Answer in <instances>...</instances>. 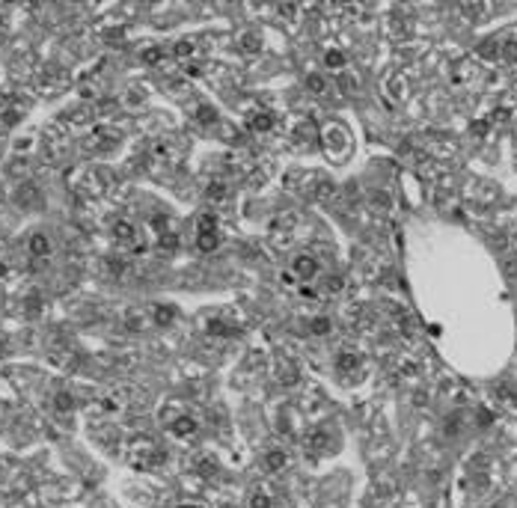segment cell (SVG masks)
<instances>
[{
    "label": "cell",
    "mask_w": 517,
    "mask_h": 508,
    "mask_svg": "<svg viewBox=\"0 0 517 508\" xmlns=\"http://www.w3.org/2000/svg\"><path fill=\"white\" fill-rule=\"evenodd\" d=\"M190 54H193V42H178V45H175V57L185 60V57H190Z\"/></svg>",
    "instance_id": "obj_17"
},
{
    "label": "cell",
    "mask_w": 517,
    "mask_h": 508,
    "mask_svg": "<svg viewBox=\"0 0 517 508\" xmlns=\"http://www.w3.org/2000/svg\"><path fill=\"white\" fill-rule=\"evenodd\" d=\"M306 87H309L312 92H321V89H324V81H321V77H309V84H306Z\"/></svg>",
    "instance_id": "obj_21"
},
{
    "label": "cell",
    "mask_w": 517,
    "mask_h": 508,
    "mask_svg": "<svg viewBox=\"0 0 517 508\" xmlns=\"http://www.w3.org/2000/svg\"><path fill=\"white\" fill-rule=\"evenodd\" d=\"M500 42H497V39H487V42H482V45H479V51H482V57L484 60H494V57H500Z\"/></svg>",
    "instance_id": "obj_9"
},
{
    "label": "cell",
    "mask_w": 517,
    "mask_h": 508,
    "mask_svg": "<svg viewBox=\"0 0 517 508\" xmlns=\"http://www.w3.org/2000/svg\"><path fill=\"white\" fill-rule=\"evenodd\" d=\"M54 404H57V410H71V395L69 392H60V395H57V398H54Z\"/></svg>",
    "instance_id": "obj_16"
},
{
    "label": "cell",
    "mask_w": 517,
    "mask_h": 508,
    "mask_svg": "<svg viewBox=\"0 0 517 508\" xmlns=\"http://www.w3.org/2000/svg\"><path fill=\"white\" fill-rule=\"evenodd\" d=\"M196 116H199V119H214V110H211V107H199V113H196Z\"/></svg>",
    "instance_id": "obj_23"
},
{
    "label": "cell",
    "mask_w": 517,
    "mask_h": 508,
    "mask_svg": "<svg viewBox=\"0 0 517 508\" xmlns=\"http://www.w3.org/2000/svg\"><path fill=\"white\" fill-rule=\"evenodd\" d=\"M339 285H342V280H339V277H333V280H327V288H330V291H339Z\"/></svg>",
    "instance_id": "obj_25"
},
{
    "label": "cell",
    "mask_w": 517,
    "mask_h": 508,
    "mask_svg": "<svg viewBox=\"0 0 517 508\" xmlns=\"http://www.w3.org/2000/svg\"><path fill=\"white\" fill-rule=\"evenodd\" d=\"M336 368H339L342 375H351V371H357V368H360V357H357V354H342V357H339V363H336Z\"/></svg>",
    "instance_id": "obj_7"
},
{
    "label": "cell",
    "mask_w": 517,
    "mask_h": 508,
    "mask_svg": "<svg viewBox=\"0 0 517 508\" xmlns=\"http://www.w3.org/2000/svg\"><path fill=\"white\" fill-rule=\"evenodd\" d=\"M327 434H324V431H312L309 437L303 440V446H306V452H309V455H318V452H324V449H327Z\"/></svg>",
    "instance_id": "obj_5"
},
{
    "label": "cell",
    "mask_w": 517,
    "mask_h": 508,
    "mask_svg": "<svg viewBox=\"0 0 517 508\" xmlns=\"http://www.w3.org/2000/svg\"><path fill=\"white\" fill-rule=\"evenodd\" d=\"M247 125H250V131H258V134H265V131H271L274 128V116L271 113H250V119H247Z\"/></svg>",
    "instance_id": "obj_4"
},
{
    "label": "cell",
    "mask_w": 517,
    "mask_h": 508,
    "mask_svg": "<svg viewBox=\"0 0 517 508\" xmlns=\"http://www.w3.org/2000/svg\"><path fill=\"white\" fill-rule=\"evenodd\" d=\"M342 63H345L342 54H327V66H342Z\"/></svg>",
    "instance_id": "obj_22"
},
{
    "label": "cell",
    "mask_w": 517,
    "mask_h": 508,
    "mask_svg": "<svg viewBox=\"0 0 517 508\" xmlns=\"http://www.w3.org/2000/svg\"><path fill=\"white\" fill-rule=\"evenodd\" d=\"M3 274H6V264L0 262V277H3Z\"/></svg>",
    "instance_id": "obj_27"
},
{
    "label": "cell",
    "mask_w": 517,
    "mask_h": 508,
    "mask_svg": "<svg viewBox=\"0 0 517 508\" xmlns=\"http://www.w3.org/2000/svg\"><path fill=\"white\" fill-rule=\"evenodd\" d=\"M327 327H330L327 321H315V324H312V330H315V333H324Z\"/></svg>",
    "instance_id": "obj_24"
},
{
    "label": "cell",
    "mask_w": 517,
    "mask_h": 508,
    "mask_svg": "<svg viewBox=\"0 0 517 508\" xmlns=\"http://www.w3.org/2000/svg\"><path fill=\"white\" fill-rule=\"evenodd\" d=\"M0 354H6V342L3 339H0Z\"/></svg>",
    "instance_id": "obj_26"
},
{
    "label": "cell",
    "mask_w": 517,
    "mask_h": 508,
    "mask_svg": "<svg viewBox=\"0 0 517 508\" xmlns=\"http://www.w3.org/2000/svg\"><path fill=\"white\" fill-rule=\"evenodd\" d=\"M196 226H199V232H217V217L214 214H199Z\"/></svg>",
    "instance_id": "obj_12"
},
{
    "label": "cell",
    "mask_w": 517,
    "mask_h": 508,
    "mask_svg": "<svg viewBox=\"0 0 517 508\" xmlns=\"http://www.w3.org/2000/svg\"><path fill=\"white\" fill-rule=\"evenodd\" d=\"M461 12H464L467 18H482V12H484V6H461Z\"/></svg>",
    "instance_id": "obj_18"
},
{
    "label": "cell",
    "mask_w": 517,
    "mask_h": 508,
    "mask_svg": "<svg viewBox=\"0 0 517 508\" xmlns=\"http://www.w3.org/2000/svg\"><path fill=\"white\" fill-rule=\"evenodd\" d=\"M193 431H196V422L190 419V416H182V419L172 422V434H175V437H190Z\"/></svg>",
    "instance_id": "obj_6"
},
{
    "label": "cell",
    "mask_w": 517,
    "mask_h": 508,
    "mask_svg": "<svg viewBox=\"0 0 517 508\" xmlns=\"http://www.w3.org/2000/svg\"><path fill=\"white\" fill-rule=\"evenodd\" d=\"M217 232H199V250H214L217 247Z\"/></svg>",
    "instance_id": "obj_13"
},
{
    "label": "cell",
    "mask_w": 517,
    "mask_h": 508,
    "mask_svg": "<svg viewBox=\"0 0 517 508\" xmlns=\"http://www.w3.org/2000/svg\"><path fill=\"white\" fill-rule=\"evenodd\" d=\"M265 464H268V470H282V467H286V452H279V449L268 452Z\"/></svg>",
    "instance_id": "obj_10"
},
{
    "label": "cell",
    "mask_w": 517,
    "mask_h": 508,
    "mask_svg": "<svg viewBox=\"0 0 517 508\" xmlns=\"http://www.w3.org/2000/svg\"><path fill=\"white\" fill-rule=\"evenodd\" d=\"M205 196H208V202H223V199H226V188L220 184V181H214V184H208Z\"/></svg>",
    "instance_id": "obj_11"
},
{
    "label": "cell",
    "mask_w": 517,
    "mask_h": 508,
    "mask_svg": "<svg viewBox=\"0 0 517 508\" xmlns=\"http://www.w3.org/2000/svg\"><path fill=\"white\" fill-rule=\"evenodd\" d=\"M294 274H297L300 280H312V277L318 274V262H315L312 256H297V259H294Z\"/></svg>",
    "instance_id": "obj_3"
},
{
    "label": "cell",
    "mask_w": 517,
    "mask_h": 508,
    "mask_svg": "<svg viewBox=\"0 0 517 508\" xmlns=\"http://www.w3.org/2000/svg\"><path fill=\"white\" fill-rule=\"evenodd\" d=\"M241 48H244V51H256V48H258V36H244Z\"/></svg>",
    "instance_id": "obj_19"
},
{
    "label": "cell",
    "mask_w": 517,
    "mask_h": 508,
    "mask_svg": "<svg viewBox=\"0 0 517 508\" xmlns=\"http://www.w3.org/2000/svg\"><path fill=\"white\" fill-rule=\"evenodd\" d=\"M113 235L119 238L122 244H131V241H134V229H131V223H125V220H119V223L113 226Z\"/></svg>",
    "instance_id": "obj_8"
},
{
    "label": "cell",
    "mask_w": 517,
    "mask_h": 508,
    "mask_svg": "<svg viewBox=\"0 0 517 508\" xmlns=\"http://www.w3.org/2000/svg\"><path fill=\"white\" fill-rule=\"evenodd\" d=\"M182 508H196V505H182Z\"/></svg>",
    "instance_id": "obj_28"
},
{
    "label": "cell",
    "mask_w": 517,
    "mask_h": 508,
    "mask_svg": "<svg viewBox=\"0 0 517 508\" xmlns=\"http://www.w3.org/2000/svg\"><path fill=\"white\" fill-rule=\"evenodd\" d=\"M161 57H164V54L158 51V48H149V51L143 54V60H146V63H158V60H161Z\"/></svg>",
    "instance_id": "obj_20"
},
{
    "label": "cell",
    "mask_w": 517,
    "mask_h": 508,
    "mask_svg": "<svg viewBox=\"0 0 517 508\" xmlns=\"http://www.w3.org/2000/svg\"><path fill=\"white\" fill-rule=\"evenodd\" d=\"M27 250H30V256H36V259H45V256L51 253V241H48V235L33 232V235H30V241H27Z\"/></svg>",
    "instance_id": "obj_2"
},
{
    "label": "cell",
    "mask_w": 517,
    "mask_h": 508,
    "mask_svg": "<svg viewBox=\"0 0 517 508\" xmlns=\"http://www.w3.org/2000/svg\"><path fill=\"white\" fill-rule=\"evenodd\" d=\"M155 312H158V315H155L158 324H170V321H172V306H158Z\"/></svg>",
    "instance_id": "obj_15"
},
{
    "label": "cell",
    "mask_w": 517,
    "mask_h": 508,
    "mask_svg": "<svg viewBox=\"0 0 517 508\" xmlns=\"http://www.w3.org/2000/svg\"><path fill=\"white\" fill-rule=\"evenodd\" d=\"M271 505V496L265 491H253V496H250V508H268Z\"/></svg>",
    "instance_id": "obj_14"
},
{
    "label": "cell",
    "mask_w": 517,
    "mask_h": 508,
    "mask_svg": "<svg viewBox=\"0 0 517 508\" xmlns=\"http://www.w3.org/2000/svg\"><path fill=\"white\" fill-rule=\"evenodd\" d=\"M15 202L21 205V208H33V205H39V202H42L39 188H36V184H21V188L15 191Z\"/></svg>",
    "instance_id": "obj_1"
}]
</instances>
